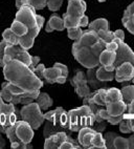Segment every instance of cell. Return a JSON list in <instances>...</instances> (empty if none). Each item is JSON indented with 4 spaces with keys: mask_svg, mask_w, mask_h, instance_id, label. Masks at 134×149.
Wrapping results in <instances>:
<instances>
[{
    "mask_svg": "<svg viewBox=\"0 0 134 149\" xmlns=\"http://www.w3.org/2000/svg\"><path fill=\"white\" fill-rule=\"evenodd\" d=\"M106 48V42L97 36L94 31H84L79 40L73 44L75 59L85 68H93L99 65V57Z\"/></svg>",
    "mask_w": 134,
    "mask_h": 149,
    "instance_id": "6da1fadb",
    "label": "cell"
},
{
    "mask_svg": "<svg viewBox=\"0 0 134 149\" xmlns=\"http://www.w3.org/2000/svg\"><path fill=\"white\" fill-rule=\"evenodd\" d=\"M3 68V77L6 81L13 85H16L23 89L24 91H40L44 85L42 80L36 76V74L30 68L28 65L23 62L12 59L8 63L4 64Z\"/></svg>",
    "mask_w": 134,
    "mask_h": 149,
    "instance_id": "7a4b0ae2",
    "label": "cell"
},
{
    "mask_svg": "<svg viewBox=\"0 0 134 149\" xmlns=\"http://www.w3.org/2000/svg\"><path fill=\"white\" fill-rule=\"evenodd\" d=\"M36 16H37V14H36L35 8L25 4V6L18 8V12H17L16 17H15L16 20L23 22L28 29L26 35L19 38V44L27 51L34 46L36 37L39 35L41 29V27L39 26V24L37 22Z\"/></svg>",
    "mask_w": 134,
    "mask_h": 149,
    "instance_id": "3957f363",
    "label": "cell"
},
{
    "mask_svg": "<svg viewBox=\"0 0 134 149\" xmlns=\"http://www.w3.org/2000/svg\"><path fill=\"white\" fill-rule=\"evenodd\" d=\"M67 113L69 120L68 130L71 132H78L83 127H92L95 123V116L87 104L71 109L67 111Z\"/></svg>",
    "mask_w": 134,
    "mask_h": 149,
    "instance_id": "277c9868",
    "label": "cell"
},
{
    "mask_svg": "<svg viewBox=\"0 0 134 149\" xmlns=\"http://www.w3.org/2000/svg\"><path fill=\"white\" fill-rule=\"evenodd\" d=\"M87 4L84 0H69L66 13L63 14L65 29L79 26L80 19L85 15Z\"/></svg>",
    "mask_w": 134,
    "mask_h": 149,
    "instance_id": "5b68a950",
    "label": "cell"
},
{
    "mask_svg": "<svg viewBox=\"0 0 134 149\" xmlns=\"http://www.w3.org/2000/svg\"><path fill=\"white\" fill-rule=\"evenodd\" d=\"M19 116H20L21 120L28 123L34 130L39 129L45 120L43 117L42 110L35 101L23 105V107L20 109Z\"/></svg>",
    "mask_w": 134,
    "mask_h": 149,
    "instance_id": "8992f818",
    "label": "cell"
},
{
    "mask_svg": "<svg viewBox=\"0 0 134 149\" xmlns=\"http://www.w3.org/2000/svg\"><path fill=\"white\" fill-rule=\"evenodd\" d=\"M18 121L15 105L12 103L3 102L0 108V132L4 133L8 126L14 125Z\"/></svg>",
    "mask_w": 134,
    "mask_h": 149,
    "instance_id": "52a82bcc",
    "label": "cell"
},
{
    "mask_svg": "<svg viewBox=\"0 0 134 149\" xmlns=\"http://www.w3.org/2000/svg\"><path fill=\"white\" fill-rule=\"evenodd\" d=\"M71 84L75 87V93L78 95L80 98L83 99V103L86 102L89 98H91L93 93H91V89L89 87L88 83H87V78L86 74L82 70H78L75 77L71 80Z\"/></svg>",
    "mask_w": 134,
    "mask_h": 149,
    "instance_id": "ba28073f",
    "label": "cell"
},
{
    "mask_svg": "<svg viewBox=\"0 0 134 149\" xmlns=\"http://www.w3.org/2000/svg\"><path fill=\"white\" fill-rule=\"evenodd\" d=\"M12 59H16L19 61L23 62L24 64L30 66V61H32V56L30 53L27 52V49L22 47L20 44H16V45H8L4 51V57H3V61L4 64L8 63Z\"/></svg>",
    "mask_w": 134,
    "mask_h": 149,
    "instance_id": "9c48e42d",
    "label": "cell"
},
{
    "mask_svg": "<svg viewBox=\"0 0 134 149\" xmlns=\"http://www.w3.org/2000/svg\"><path fill=\"white\" fill-rule=\"evenodd\" d=\"M113 41H115L118 44V47L115 52V61L113 63L114 68H116V67L119 66L121 64L125 63V62H130L134 66V52L129 47L127 43H125V41H121L119 39H116V38H114Z\"/></svg>",
    "mask_w": 134,
    "mask_h": 149,
    "instance_id": "30bf717a",
    "label": "cell"
},
{
    "mask_svg": "<svg viewBox=\"0 0 134 149\" xmlns=\"http://www.w3.org/2000/svg\"><path fill=\"white\" fill-rule=\"evenodd\" d=\"M43 117H44L45 120L51 122L54 125L58 126V127L68 129V124H69L68 113L62 107H58V108L54 109V110H50V111L43 113Z\"/></svg>",
    "mask_w": 134,
    "mask_h": 149,
    "instance_id": "8fae6325",
    "label": "cell"
},
{
    "mask_svg": "<svg viewBox=\"0 0 134 149\" xmlns=\"http://www.w3.org/2000/svg\"><path fill=\"white\" fill-rule=\"evenodd\" d=\"M15 132L17 138L26 145H28L34 138V129L28 123L23 120H18L15 123Z\"/></svg>",
    "mask_w": 134,
    "mask_h": 149,
    "instance_id": "7c38bea8",
    "label": "cell"
},
{
    "mask_svg": "<svg viewBox=\"0 0 134 149\" xmlns=\"http://www.w3.org/2000/svg\"><path fill=\"white\" fill-rule=\"evenodd\" d=\"M71 136L68 134L66 131H58L49 136L48 138H45L44 142V148L45 149H60V146L65 141L71 140Z\"/></svg>",
    "mask_w": 134,
    "mask_h": 149,
    "instance_id": "4fadbf2b",
    "label": "cell"
},
{
    "mask_svg": "<svg viewBox=\"0 0 134 149\" xmlns=\"http://www.w3.org/2000/svg\"><path fill=\"white\" fill-rule=\"evenodd\" d=\"M114 72V79L117 82L123 83L126 81H131L134 77V66L130 62H125L116 67Z\"/></svg>",
    "mask_w": 134,
    "mask_h": 149,
    "instance_id": "5bb4252c",
    "label": "cell"
},
{
    "mask_svg": "<svg viewBox=\"0 0 134 149\" xmlns=\"http://www.w3.org/2000/svg\"><path fill=\"white\" fill-rule=\"evenodd\" d=\"M78 142L82 148H91V140L97 131L92 127H83L78 131Z\"/></svg>",
    "mask_w": 134,
    "mask_h": 149,
    "instance_id": "9a60e30c",
    "label": "cell"
},
{
    "mask_svg": "<svg viewBox=\"0 0 134 149\" xmlns=\"http://www.w3.org/2000/svg\"><path fill=\"white\" fill-rule=\"evenodd\" d=\"M4 134L6 136V138L10 140L11 142V147L13 149H26V148H32V146H28L26 144L22 143L16 136V132H15V124L12 126H8L6 129V132Z\"/></svg>",
    "mask_w": 134,
    "mask_h": 149,
    "instance_id": "2e32d148",
    "label": "cell"
},
{
    "mask_svg": "<svg viewBox=\"0 0 134 149\" xmlns=\"http://www.w3.org/2000/svg\"><path fill=\"white\" fill-rule=\"evenodd\" d=\"M106 109H107L109 116H112V117H115V116H119L125 113L127 110V104L123 101V100H119V101H114V102H109L105 105Z\"/></svg>",
    "mask_w": 134,
    "mask_h": 149,
    "instance_id": "e0dca14e",
    "label": "cell"
},
{
    "mask_svg": "<svg viewBox=\"0 0 134 149\" xmlns=\"http://www.w3.org/2000/svg\"><path fill=\"white\" fill-rule=\"evenodd\" d=\"M65 26H64V20L63 18L59 16V15H52L49 18L48 22L46 24L45 26V32L46 33H51L54 31H59V32H62L64 31Z\"/></svg>",
    "mask_w": 134,
    "mask_h": 149,
    "instance_id": "ac0fdd59",
    "label": "cell"
},
{
    "mask_svg": "<svg viewBox=\"0 0 134 149\" xmlns=\"http://www.w3.org/2000/svg\"><path fill=\"white\" fill-rule=\"evenodd\" d=\"M95 70H97V67H93V68H88V70L86 72V78H87V83H88L89 87L94 89V91L99 89V88H106L105 82L99 81L97 78Z\"/></svg>",
    "mask_w": 134,
    "mask_h": 149,
    "instance_id": "d6986e66",
    "label": "cell"
},
{
    "mask_svg": "<svg viewBox=\"0 0 134 149\" xmlns=\"http://www.w3.org/2000/svg\"><path fill=\"white\" fill-rule=\"evenodd\" d=\"M36 103L39 105L41 110H47L48 108H50L54 104V101L52 99L50 98L47 93H39L37 99L35 100Z\"/></svg>",
    "mask_w": 134,
    "mask_h": 149,
    "instance_id": "ffe728a7",
    "label": "cell"
},
{
    "mask_svg": "<svg viewBox=\"0 0 134 149\" xmlns=\"http://www.w3.org/2000/svg\"><path fill=\"white\" fill-rule=\"evenodd\" d=\"M61 70L60 68L56 66L49 67V68H45L44 74H43V79H45V81L49 84H54L57 82V79L61 76Z\"/></svg>",
    "mask_w": 134,
    "mask_h": 149,
    "instance_id": "44dd1931",
    "label": "cell"
},
{
    "mask_svg": "<svg viewBox=\"0 0 134 149\" xmlns=\"http://www.w3.org/2000/svg\"><path fill=\"white\" fill-rule=\"evenodd\" d=\"M115 57H116L115 52H109L107 49H104L99 57V65H103V66L113 65V63L115 61Z\"/></svg>",
    "mask_w": 134,
    "mask_h": 149,
    "instance_id": "7402d4cb",
    "label": "cell"
},
{
    "mask_svg": "<svg viewBox=\"0 0 134 149\" xmlns=\"http://www.w3.org/2000/svg\"><path fill=\"white\" fill-rule=\"evenodd\" d=\"M114 70L113 72H108L105 69V67L103 65H99L97 67V70H95V76L99 79V81L102 82H109V81H112L114 79Z\"/></svg>",
    "mask_w": 134,
    "mask_h": 149,
    "instance_id": "603a6c76",
    "label": "cell"
},
{
    "mask_svg": "<svg viewBox=\"0 0 134 149\" xmlns=\"http://www.w3.org/2000/svg\"><path fill=\"white\" fill-rule=\"evenodd\" d=\"M106 93H107V88H99L94 91L92 97L90 98L94 104H97L99 106L105 107L106 105Z\"/></svg>",
    "mask_w": 134,
    "mask_h": 149,
    "instance_id": "cb8c5ba5",
    "label": "cell"
},
{
    "mask_svg": "<svg viewBox=\"0 0 134 149\" xmlns=\"http://www.w3.org/2000/svg\"><path fill=\"white\" fill-rule=\"evenodd\" d=\"M88 29L94 31V32H99V31H108L109 29V22L107 19L105 18H99L95 19L94 21L88 24Z\"/></svg>",
    "mask_w": 134,
    "mask_h": 149,
    "instance_id": "d4e9b609",
    "label": "cell"
},
{
    "mask_svg": "<svg viewBox=\"0 0 134 149\" xmlns=\"http://www.w3.org/2000/svg\"><path fill=\"white\" fill-rule=\"evenodd\" d=\"M10 29H11L12 32H13L15 35H17L19 38L23 37L24 35H26L27 31H28L27 27H26V25H25L23 22L18 21V20H16V19L13 21V23H12V25H11Z\"/></svg>",
    "mask_w": 134,
    "mask_h": 149,
    "instance_id": "484cf974",
    "label": "cell"
},
{
    "mask_svg": "<svg viewBox=\"0 0 134 149\" xmlns=\"http://www.w3.org/2000/svg\"><path fill=\"white\" fill-rule=\"evenodd\" d=\"M123 101L126 104H129L134 100V84L133 85H126L121 89Z\"/></svg>",
    "mask_w": 134,
    "mask_h": 149,
    "instance_id": "4316f807",
    "label": "cell"
},
{
    "mask_svg": "<svg viewBox=\"0 0 134 149\" xmlns=\"http://www.w3.org/2000/svg\"><path fill=\"white\" fill-rule=\"evenodd\" d=\"M91 148L92 149H106L104 136L102 132H95L91 140Z\"/></svg>",
    "mask_w": 134,
    "mask_h": 149,
    "instance_id": "83f0119b",
    "label": "cell"
},
{
    "mask_svg": "<svg viewBox=\"0 0 134 149\" xmlns=\"http://www.w3.org/2000/svg\"><path fill=\"white\" fill-rule=\"evenodd\" d=\"M2 40H4L8 45H16L19 44V37L12 32L11 29H6L2 33Z\"/></svg>",
    "mask_w": 134,
    "mask_h": 149,
    "instance_id": "f1b7e54d",
    "label": "cell"
},
{
    "mask_svg": "<svg viewBox=\"0 0 134 149\" xmlns=\"http://www.w3.org/2000/svg\"><path fill=\"white\" fill-rule=\"evenodd\" d=\"M119 100H123L122 93L119 89H117V88H115V87L107 89V93H106V104L109 103V102L119 101Z\"/></svg>",
    "mask_w": 134,
    "mask_h": 149,
    "instance_id": "f546056e",
    "label": "cell"
},
{
    "mask_svg": "<svg viewBox=\"0 0 134 149\" xmlns=\"http://www.w3.org/2000/svg\"><path fill=\"white\" fill-rule=\"evenodd\" d=\"M58 131H66V129H65V128L58 127V126L54 125L51 122H49V121L46 120V124H45V126H44V130H43L44 138H48L49 136L58 132Z\"/></svg>",
    "mask_w": 134,
    "mask_h": 149,
    "instance_id": "4dcf8cb0",
    "label": "cell"
},
{
    "mask_svg": "<svg viewBox=\"0 0 134 149\" xmlns=\"http://www.w3.org/2000/svg\"><path fill=\"white\" fill-rule=\"evenodd\" d=\"M83 29L80 26H75V27H70V29H67V35H68V38L71 39V40H79L81 38V36L83 35Z\"/></svg>",
    "mask_w": 134,
    "mask_h": 149,
    "instance_id": "1f68e13d",
    "label": "cell"
},
{
    "mask_svg": "<svg viewBox=\"0 0 134 149\" xmlns=\"http://www.w3.org/2000/svg\"><path fill=\"white\" fill-rule=\"evenodd\" d=\"M113 148L115 149H128V139L116 136L113 141Z\"/></svg>",
    "mask_w": 134,
    "mask_h": 149,
    "instance_id": "d6a6232c",
    "label": "cell"
},
{
    "mask_svg": "<svg viewBox=\"0 0 134 149\" xmlns=\"http://www.w3.org/2000/svg\"><path fill=\"white\" fill-rule=\"evenodd\" d=\"M26 4L34 8L36 11H38V10H43L45 8L47 4V0H28Z\"/></svg>",
    "mask_w": 134,
    "mask_h": 149,
    "instance_id": "836d02e7",
    "label": "cell"
},
{
    "mask_svg": "<svg viewBox=\"0 0 134 149\" xmlns=\"http://www.w3.org/2000/svg\"><path fill=\"white\" fill-rule=\"evenodd\" d=\"M97 36L106 43L111 42L114 39V34H113V32H110L109 29L108 31H99L97 32Z\"/></svg>",
    "mask_w": 134,
    "mask_h": 149,
    "instance_id": "e575fe53",
    "label": "cell"
},
{
    "mask_svg": "<svg viewBox=\"0 0 134 149\" xmlns=\"http://www.w3.org/2000/svg\"><path fill=\"white\" fill-rule=\"evenodd\" d=\"M62 4H63V0H47V4H46V6L48 8L49 11L57 12L60 10Z\"/></svg>",
    "mask_w": 134,
    "mask_h": 149,
    "instance_id": "d590c367",
    "label": "cell"
},
{
    "mask_svg": "<svg viewBox=\"0 0 134 149\" xmlns=\"http://www.w3.org/2000/svg\"><path fill=\"white\" fill-rule=\"evenodd\" d=\"M119 124V131L122 133H131L132 129L131 126H130V122H129V119L124 118L121 122L118 123Z\"/></svg>",
    "mask_w": 134,
    "mask_h": 149,
    "instance_id": "8d00e7d4",
    "label": "cell"
},
{
    "mask_svg": "<svg viewBox=\"0 0 134 149\" xmlns=\"http://www.w3.org/2000/svg\"><path fill=\"white\" fill-rule=\"evenodd\" d=\"M116 136L117 134L115 132H107L105 134L104 139H105V143H106V148L108 149L113 148V141H114V139H115Z\"/></svg>",
    "mask_w": 134,
    "mask_h": 149,
    "instance_id": "74e56055",
    "label": "cell"
},
{
    "mask_svg": "<svg viewBox=\"0 0 134 149\" xmlns=\"http://www.w3.org/2000/svg\"><path fill=\"white\" fill-rule=\"evenodd\" d=\"M45 68H46V67H45V65H44V64L39 63L37 66L34 68V70H32V72H35L36 76H37L40 80L43 81V74H44V70H45Z\"/></svg>",
    "mask_w": 134,
    "mask_h": 149,
    "instance_id": "f35d334b",
    "label": "cell"
},
{
    "mask_svg": "<svg viewBox=\"0 0 134 149\" xmlns=\"http://www.w3.org/2000/svg\"><path fill=\"white\" fill-rule=\"evenodd\" d=\"M125 118L134 119V100L127 104V112H125Z\"/></svg>",
    "mask_w": 134,
    "mask_h": 149,
    "instance_id": "ab89813d",
    "label": "cell"
},
{
    "mask_svg": "<svg viewBox=\"0 0 134 149\" xmlns=\"http://www.w3.org/2000/svg\"><path fill=\"white\" fill-rule=\"evenodd\" d=\"M8 44L4 40H2L0 42V67L4 66V61H3V57H4V51H6V47Z\"/></svg>",
    "mask_w": 134,
    "mask_h": 149,
    "instance_id": "60d3db41",
    "label": "cell"
},
{
    "mask_svg": "<svg viewBox=\"0 0 134 149\" xmlns=\"http://www.w3.org/2000/svg\"><path fill=\"white\" fill-rule=\"evenodd\" d=\"M124 118H125V113H123V115H119V116H115V117L109 116V118L107 119V122H109L111 125H117L118 123L121 122Z\"/></svg>",
    "mask_w": 134,
    "mask_h": 149,
    "instance_id": "b9f144b4",
    "label": "cell"
},
{
    "mask_svg": "<svg viewBox=\"0 0 134 149\" xmlns=\"http://www.w3.org/2000/svg\"><path fill=\"white\" fill-rule=\"evenodd\" d=\"M54 66H56V67H58V68H60L62 76L68 77V68H67L66 65H64V64H62V63H59V62H56Z\"/></svg>",
    "mask_w": 134,
    "mask_h": 149,
    "instance_id": "7bdbcfd3",
    "label": "cell"
},
{
    "mask_svg": "<svg viewBox=\"0 0 134 149\" xmlns=\"http://www.w3.org/2000/svg\"><path fill=\"white\" fill-rule=\"evenodd\" d=\"M117 47H118V44L115 41L112 40L111 42L106 43V48H105V49H107V51H109V52H116Z\"/></svg>",
    "mask_w": 134,
    "mask_h": 149,
    "instance_id": "ee69618b",
    "label": "cell"
},
{
    "mask_svg": "<svg viewBox=\"0 0 134 149\" xmlns=\"http://www.w3.org/2000/svg\"><path fill=\"white\" fill-rule=\"evenodd\" d=\"M132 15H134V1L130 6H128V8L125 10L123 17H130V16H132Z\"/></svg>",
    "mask_w": 134,
    "mask_h": 149,
    "instance_id": "f6af8a7d",
    "label": "cell"
},
{
    "mask_svg": "<svg viewBox=\"0 0 134 149\" xmlns=\"http://www.w3.org/2000/svg\"><path fill=\"white\" fill-rule=\"evenodd\" d=\"M39 63H40V57L32 56V61H30V68L32 69V70H34V68H35Z\"/></svg>",
    "mask_w": 134,
    "mask_h": 149,
    "instance_id": "bcb514c9",
    "label": "cell"
},
{
    "mask_svg": "<svg viewBox=\"0 0 134 149\" xmlns=\"http://www.w3.org/2000/svg\"><path fill=\"white\" fill-rule=\"evenodd\" d=\"M114 34V38L119 39L121 41H125V33L123 29H116L115 32H113Z\"/></svg>",
    "mask_w": 134,
    "mask_h": 149,
    "instance_id": "7dc6e473",
    "label": "cell"
},
{
    "mask_svg": "<svg viewBox=\"0 0 134 149\" xmlns=\"http://www.w3.org/2000/svg\"><path fill=\"white\" fill-rule=\"evenodd\" d=\"M97 124V127H94L93 129L95 131H97V132H103V131L106 129V123L104 122V121H102V122H95Z\"/></svg>",
    "mask_w": 134,
    "mask_h": 149,
    "instance_id": "c3c4849f",
    "label": "cell"
},
{
    "mask_svg": "<svg viewBox=\"0 0 134 149\" xmlns=\"http://www.w3.org/2000/svg\"><path fill=\"white\" fill-rule=\"evenodd\" d=\"M88 24H89L88 17L86 16V15H84V16L80 19V22H79V26H80V27H86V26H88Z\"/></svg>",
    "mask_w": 134,
    "mask_h": 149,
    "instance_id": "681fc988",
    "label": "cell"
},
{
    "mask_svg": "<svg viewBox=\"0 0 134 149\" xmlns=\"http://www.w3.org/2000/svg\"><path fill=\"white\" fill-rule=\"evenodd\" d=\"M128 149H134V134L128 138Z\"/></svg>",
    "mask_w": 134,
    "mask_h": 149,
    "instance_id": "f907efd6",
    "label": "cell"
},
{
    "mask_svg": "<svg viewBox=\"0 0 134 149\" xmlns=\"http://www.w3.org/2000/svg\"><path fill=\"white\" fill-rule=\"evenodd\" d=\"M37 22H38V24H39V26L42 29V26H43V24H44V21H45V19H44V17L43 16H41V15H37Z\"/></svg>",
    "mask_w": 134,
    "mask_h": 149,
    "instance_id": "816d5d0a",
    "label": "cell"
},
{
    "mask_svg": "<svg viewBox=\"0 0 134 149\" xmlns=\"http://www.w3.org/2000/svg\"><path fill=\"white\" fill-rule=\"evenodd\" d=\"M6 142L4 140V138L2 136V133L0 132V149L6 148Z\"/></svg>",
    "mask_w": 134,
    "mask_h": 149,
    "instance_id": "f5cc1de1",
    "label": "cell"
},
{
    "mask_svg": "<svg viewBox=\"0 0 134 149\" xmlns=\"http://www.w3.org/2000/svg\"><path fill=\"white\" fill-rule=\"evenodd\" d=\"M66 81H67V77H65V76H62V74H61V76L57 79L56 83H59V84H64Z\"/></svg>",
    "mask_w": 134,
    "mask_h": 149,
    "instance_id": "db71d44e",
    "label": "cell"
},
{
    "mask_svg": "<svg viewBox=\"0 0 134 149\" xmlns=\"http://www.w3.org/2000/svg\"><path fill=\"white\" fill-rule=\"evenodd\" d=\"M127 119V118H126ZM129 122H130V126H131L132 132L134 133V119H129Z\"/></svg>",
    "mask_w": 134,
    "mask_h": 149,
    "instance_id": "11a10c76",
    "label": "cell"
},
{
    "mask_svg": "<svg viewBox=\"0 0 134 149\" xmlns=\"http://www.w3.org/2000/svg\"><path fill=\"white\" fill-rule=\"evenodd\" d=\"M123 18L128 19V20H130V21H131L132 23L134 24V15H132V16H130V17H123Z\"/></svg>",
    "mask_w": 134,
    "mask_h": 149,
    "instance_id": "9f6ffc18",
    "label": "cell"
},
{
    "mask_svg": "<svg viewBox=\"0 0 134 149\" xmlns=\"http://www.w3.org/2000/svg\"><path fill=\"white\" fill-rule=\"evenodd\" d=\"M3 99H2V97H1V93H0V108H1V105L3 104Z\"/></svg>",
    "mask_w": 134,
    "mask_h": 149,
    "instance_id": "6f0895ef",
    "label": "cell"
},
{
    "mask_svg": "<svg viewBox=\"0 0 134 149\" xmlns=\"http://www.w3.org/2000/svg\"><path fill=\"white\" fill-rule=\"evenodd\" d=\"M99 2H105V1H106V0H99Z\"/></svg>",
    "mask_w": 134,
    "mask_h": 149,
    "instance_id": "680465c9",
    "label": "cell"
},
{
    "mask_svg": "<svg viewBox=\"0 0 134 149\" xmlns=\"http://www.w3.org/2000/svg\"><path fill=\"white\" fill-rule=\"evenodd\" d=\"M131 81H132V83H133V84H134V77L132 78V80H131Z\"/></svg>",
    "mask_w": 134,
    "mask_h": 149,
    "instance_id": "91938a15",
    "label": "cell"
},
{
    "mask_svg": "<svg viewBox=\"0 0 134 149\" xmlns=\"http://www.w3.org/2000/svg\"><path fill=\"white\" fill-rule=\"evenodd\" d=\"M133 134H134V133H133Z\"/></svg>",
    "mask_w": 134,
    "mask_h": 149,
    "instance_id": "94428289",
    "label": "cell"
}]
</instances>
